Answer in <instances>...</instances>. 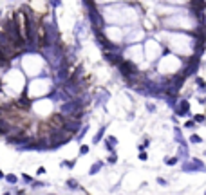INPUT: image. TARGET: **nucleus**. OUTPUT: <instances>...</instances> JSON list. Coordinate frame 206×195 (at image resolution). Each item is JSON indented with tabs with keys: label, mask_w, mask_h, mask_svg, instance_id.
<instances>
[{
	"label": "nucleus",
	"mask_w": 206,
	"mask_h": 195,
	"mask_svg": "<svg viewBox=\"0 0 206 195\" xmlns=\"http://www.w3.org/2000/svg\"><path fill=\"white\" fill-rule=\"evenodd\" d=\"M118 65H120V72L123 74V78L132 79V78H136V76H138V69H136V65H134L132 61L121 60V61H120Z\"/></svg>",
	"instance_id": "f257e3e1"
},
{
	"label": "nucleus",
	"mask_w": 206,
	"mask_h": 195,
	"mask_svg": "<svg viewBox=\"0 0 206 195\" xmlns=\"http://www.w3.org/2000/svg\"><path fill=\"white\" fill-rule=\"evenodd\" d=\"M204 172V164H203V161H199V159H192L190 163H185L183 164V172H186V174H193V172Z\"/></svg>",
	"instance_id": "f03ea898"
},
{
	"label": "nucleus",
	"mask_w": 206,
	"mask_h": 195,
	"mask_svg": "<svg viewBox=\"0 0 206 195\" xmlns=\"http://www.w3.org/2000/svg\"><path fill=\"white\" fill-rule=\"evenodd\" d=\"M103 58H105V61H109V63H114V65H118L120 61H121V56L116 53V51H105V54H103Z\"/></svg>",
	"instance_id": "7ed1b4c3"
},
{
	"label": "nucleus",
	"mask_w": 206,
	"mask_h": 195,
	"mask_svg": "<svg viewBox=\"0 0 206 195\" xmlns=\"http://www.w3.org/2000/svg\"><path fill=\"white\" fill-rule=\"evenodd\" d=\"M175 114H177V116H188V114H190V105H188L186 99H181V101H179V105L175 107Z\"/></svg>",
	"instance_id": "20e7f679"
},
{
	"label": "nucleus",
	"mask_w": 206,
	"mask_h": 195,
	"mask_svg": "<svg viewBox=\"0 0 206 195\" xmlns=\"http://www.w3.org/2000/svg\"><path fill=\"white\" fill-rule=\"evenodd\" d=\"M116 145H118V139H116L114 136H109V137H107V141H105V146H107V150H109V152H112Z\"/></svg>",
	"instance_id": "39448f33"
},
{
	"label": "nucleus",
	"mask_w": 206,
	"mask_h": 195,
	"mask_svg": "<svg viewBox=\"0 0 206 195\" xmlns=\"http://www.w3.org/2000/svg\"><path fill=\"white\" fill-rule=\"evenodd\" d=\"M101 166H103V163H100V161H98L96 164H92V166H90V172H89V174H90V175H94V174H98V172L101 170Z\"/></svg>",
	"instance_id": "423d86ee"
},
{
	"label": "nucleus",
	"mask_w": 206,
	"mask_h": 195,
	"mask_svg": "<svg viewBox=\"0 0 206 195\" xmlns=\"http://www.w3.org/2000/svg\"><path fill=\"white\" fill-rule=\"evenodd\" d=\"M103 134H105V128H100V130H98V134H96L94 139H92V143H94V145H96V143H100V141H101V137H103Z\"/></svg>",
	"instance_id": "0eeeda50"
},
{
	"label": "nucleus",
	"mask_w": 206,
	"mask_h": 195,
	"mask_svg": "<svg viewBox=\"0 0 206 195\" xmlns=\"http://www.w3.org/2000/svg\"><path fill=\"white\" fill-rule=\"evenodd\" d=\"M67 186H69L71 190H78V181H74V179H69V181H67Z\"/></svg>",
	"instance_id": "6e6552de"
},
{
	"label": "nucleus",
	"mask_w": 206,
	"mask_h": 195,
	"mask_svg": "<svg viewBox=\"0 0 206 195\" xmlns=\"http://www.w3.org/2000/svg\"><path fill=\"white\" fill-rule=\"evenodd\" d=\"M190 143H193V145H199V143H203V139H201V136L193 134V136L190 137Z\"/></svg>",
	"instance_id": "1a4fd4ad"
},
{
	"label": "nucleus",
	"mask_w": 206,
	"mask_h": 195,
	"mask_svg": "<svg viewBox=\"0 0 206 195\" xmlns=\"http://www.w3.org/2000/svg\"><path fill=\"white\" fill-rule=\"evenodd\" d=\"M87 130H89V127H83L82 130L78 132V136H76V139H78V141H82V139H83V136L87 134Z\"/></svg>",
	"instance_id": "9d476101"
},
{
	"label": "nucleus",
	"mask_w": 206,
	"mask_h": 195,
	"mask_svg": "<svg viewBox=\"0 0 206 195\" xmlns=\"http://www.w3.org/2000/svg\"><path fill=\"white\" fill-rule=\"evenodd\" d=\"M60 166H62V168H65V166H67V168H72V166H74V161H62Z\"/></svg>",
	"instance_id": "9b49d317"
},
{
	"label": "nucleus",
	"mask_w": 206,
	"mask_h": 195,
	"mask_svg": "<svg viewBox=\"0 0 206 195\" xmlns=\"http://www.w3.org/2000/svg\"><path fill=\"white\" fill-rule=\"evenodd\" d=\"M6 179H7V182H11V184H17V181H18V179H17V175H13V174H9Z\"/></svg>",
	"instance_id": "f8f14e48"
},
{
	"label": "nucleus",
	"mask_w": 206,
	"mask_h": 195,
	"mask_svg": "<svg viewBox=\"0 0 206 195\" xmlns=\"http://www.w3.org/2000/svg\"><path fill=\"white\" fill-rule=\"evenodd\" d=\"M177 161H179V157H170V159H165L166 164H175Z\"/></svg>",
	"instance_id": "ddd939ff"
},
{
	"label": "nucleus",
	"mask_w": 206,
	"mask_h": 195,
	"mask_svg": "<svg viewBox=\"0 0 206 195\" xmlns=\"http://www.w3.org/2000/svg\"><path fill=\"white\" fill-rule=\"evenodd\" d=\"M116 161H118V156H116V154H110V157H109V163H110V164H114Z\"/></svg>",
	"instance_id": "4468645a"
},
{
	"label": "nucleus",
	"mask_w": 206,
	"mask_h": 195,
	"mask_svg": "<svg viewBox=\"0 0 206 195\" xmlns=\"http://www.w3.org/2000/svg\"><path fill=\"white\" fill-rule=\"evenodd\" d=\"M193 121H195V123H204V116H195Z\"/></svg>",
	"instance_id": "2eb2a0df"
},
{
	"label": "nucleus",
	"mask_w": 206,
	"mask_h": 195,
	"mask_svg": "<svg viewBox=\"0 0 206 195\" xmlns=\"http://www.w3.org/2000/svg\"><path fill=\"white\" fill-rule=\"evenodd\" d=\"M80 154H82V156H85V154H89V146H85V145H83L82 148H80Z\"/></svg>",
	"instance_id": "dca6fc26"
},
{
	"label": "nucleus",
	"mask_w": 206,
	"mask_h": 195,
	"mask_svg": "<svg viewBox=\"0 0 206 195\" xmlns=\"http://www.w3.org/2000/svg\"><path fill=\"white\" fill-rule=\"evenodd\" d=\"M146 110H148V112H156V107H154L152 103H146Z\"/></svg>",
	"instance_id": "f3484780"
},
{
	"label": "nucleus",
	"mask_w": 206,
	"mask_h": 195,
	"mask_svg": "<svg viewBox=\"0 0 206 195\" xmlns=\"http://www.w3.org/2000/svg\"><path fill=\"white\" fill-rule=\"evenodd\" d=\"M49 2H51V6H53V7H58V6L62 4L60 0H49Z\"/></svg>",
	"instance_id": "a211bd4d"
},
{
	"label": "nucleus",
	"mask_w": 206,
	"mask_h": 195,
	"mask_svg": "<svg viewBox=\"0 0 206 195\" xmlns=\"http://www.w3.org/2000/svg\"><path fill=\"white\" fill-rule=\"evenodd\" d=\"M42 186H45V184H43V182H38V181L33 182V188H35V190H36V188H42Z\"/></svg>",
	"instance_id": "6ab92c4d"
},
{
	"label": "nucleus",
	"mask_w": 206,
	"mask_h": 195,
	"mask_svg": "<svg viewBox=\"0 0 206 195\" xmlns=\"http://www.w3.org/2000/svg\"><path fill=\"white\" fill-rule=\"evenodd\" d=\"M157 182H159L161 186H166V181L163 179V177H157Z\"/></svg>",
	"instance_id": "aec40b11"
},
{
	"label": "nucleus",
	"mask_w": 206,
	"mask_h": 195,
	"mask_svg": "<svg viewBox=\"0 0 206 195\" xmlns=\"http://www.w3.org/2000/svg\"><path fill=\"white\" fill-rule=\"evenodd\" d=\"M199 92H206V83H203V85H199Z\"/></svg>",
	"instance_id": "412c9836"
},
{
	"label": "nucleus",
	"mask_w": 206,
	"mask_h": 195,
	"mask_svg": "<svg viewBox=\"0 0 206 195\" xmlns=\"http://www.w3.org/2000/svg\"><path fill=\"white\" fill-rule=\"evenodd\" d=\"M193 125H195V121H188L186 123V128H193Z\"/></svg>",
	"instance_id": "4be33fe9"
},
{
	"label": "nucleus",
	"mask_w": 206,
	"mask_h": 195,
	"mask_svg": "<svg viewBox=\"0 0 206 195\" xmlns=\"http://www.w3.org/2000/svg\"><path fill=\"white\" fill-rule=\"evenodd\" d=\"M139 159H141V161H146L148 157H146V154H145V152H141V154H139Z\"/></svg>",
	"instance_id": "5701e85b"
},
{
	"label": "nucleus",
	"mask_w": 206,
	"mask_h": 195,
	"mask_svg": "<svg viewBox=\"0 0 206 195\" xmlns=\"http://www.w3.org/2000/svg\"><path fill=\"white\" fill-rule=\"evenodd\" d=\"M36 174H38V175H42V174H45V168H43V166H40V168H38V172H36Z\"/></svg>",
	"instance_id": "b1692460"
},
{
	"label": "nucleus",
	"mask_w": 206,
	"mask_h": 195,
	"mask_svg": "<svg viewBox=\"0 0 206 195\" xmlns=\"http://www.w3.org/2000/svg\"><path fill=\"white\" fill-rule=\"evenodd\" d=\"M22 179H24L25 182H31V181H33V179H31V177H29V175H24V177H22Z\"/></svg>",
	"instance_id": "393cba45"
},
{
	"label": "nucleus",
	"mask_w": 206,
	"mask_h": 195,
	"mask_svg": "<svg viewBox=\"0 0 206 195\" xmlns=\"http://www.w3.org/2000/svg\"><path fill=\"white\" fill-rule=\"evenodd\" d=\"M2 177H4V174H2V170H0V179H2Z\"/></svg>",
	"instance_id": "a878e982"
},
{
	"label": "nucleus",
	"mask_w": 206,
	"mask_h": 195,
	"mask_svg": "<svg viewBox=\"0 0 206 195\" xmlns=\"http://www.w3.org/2000/svg\"><path fill=\"white\" fill-rule=\"evenodd\" d=\"M0 89H2V85H0Z\"/></svg>",
	"instance_id": "bb28decb"
}]
</instances>
